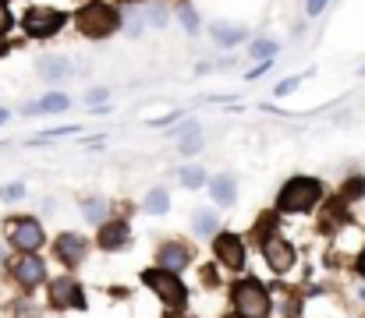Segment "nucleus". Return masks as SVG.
<instances>
[{
  "instance_id": "a878e982",
  "label": "nucleus",
  "mask_w": 365,
  "mask_h": 318,
  "mask_svg": "<svg viewBox=\"0 0 365 318\" xmlns=\"http://www.w3.org/2000/svg\"><path fill=\"white\" fill-rule=\"evenodd\" d=\"M68 134H78V124H68V127H53V131H43V134H36L32 142H50V138H68Z\"/></svg>"
},
{
  "instance_id": "5701e85b",
  "label": "nucleus",
  "mask_w": 365,
  "mask_h": 318,
  "mask_svg": "<svg viewBox=\"0 0 365 318\" xmlns=\"http://www.w3.org/2000/svg\"><path fill=\"white\" fill-rule=\"evenodd\" d=\"M82 216H86L93 226H103V223H107V202H103V198H86V202H82Z\"/></svg>"
},
{
  "instance_id": "f704fd0d",
  "label": "nucleus",
  "mask_w": 365,
  "mask_h": 318,
  "mask_svg": "<svg viewBox=\"0 0 365 318\" xmlns=\"http://www.w3.org/2000/svg\"><path fill=\"white\" fill-rule=\"evenodd\" d=\"M178 117H181L178 110H174V113H167V117H153V120H149V127H163V124H170V120H178Z\"/></svg>"
},
{
  "instance_id": "4be33fe9",
  "label": "nucleus",
  "mask_w": 365,
  "mask_h": 318,
  "mask_svg": "<svg viewBox=\"0 0 365 318\" xmlns=\"http://www.w3.org/2000/svg\"><path fill=\"white\" fill-rule=\"evenodd\" d=\"M195 152H202V127H199V120L181 134V156H195Z\"/></svg>"
},
{
  "instance_id": "dca6fc26",
  "label": "nucleus",
  "mask_w": 365,
  "mask_h": 318,
  "mask_svg": "<svg viewBox=\"0 0 365 318\" xmlns=\"http://www.w3.org/2000/svg\"><path fill=\"white\" fill-rule=\"evenodd\" d=\"M210 36H213L217 46L231 50V46H238V43L248 39V28H245V25H235V21H213V25H210Z\"/></svg>"
},
{
  "instance_id": "4c0bfd02",
  "label": "nucleus",
  "mask_w": 365,
  "mask_h": 318,
  "mask_svg": "<svg viewBox=\"0 0 365 318\" xmlns=\"http://www.w3.org/2000/svg\"><path fill=\"white\" fill-rule=\"evenodd\" d=\"M7 117H11V110H4V106H0V124H7Z\"/></svg>"
},
{
  "instance_id": "f257e3e1",
  "label": "nucleus",
  "mask_w": 365,
  "mask_h": 318,
  "mask_svg": "<svg viewBox=\"0 0 365 318\" xmlns=\"http://www.w3.org/2000/svg\"><path fill=\"white\" fill-rule=\"evenodd\" d=\"M319 198H323V181H316V177H291L284 188H280V195H277V212H287V216H294V212H309L319 206Z\"/></svg>"
},
{
  "instance_id": "2eb2a0df",
  "label": "nucleus",
  "mask_w": 365,
  "mask_h": 318,
  "mask_svg": "<svg viewBox=\"0 0 365 318\" xmlns=\"http://www.w3.org/2000/svg\"><path fill=\"white\" fill-rule=\"evenodd\" d=\"M71 106V96L68 92H46L43 100H32V103L21 106L25 117H39V113H64Z\"/></svg>"
},
{
  "instance_id": "ddd939ff",
  "label": "nucleus",
  "mask_w": 365,
  "mask_h": 318,
  "mask_svg": "<svg viewBox=\"0 0 365 318\" xmlns=\"http://www.w3.org/2000/svg\"><path fill=\"white\" fill-rule=\"evenodd\" d=\"M36 75H39L43 82L57 85V82H68V78L75 75V68H71V60H68L64 53H50V57H39V60H36Z\"/></svg>"
},
{
  "instance_id": "c756f323",
  "label": "nucleus",
  "mask_w": 365,
  "mask_h": 318,
  "mask_svg": "<svg viewBox=\"0 0 365 318\" xmlns=\"http://www.w3.org/2000/svg\"><path fill=\"white\" fill-rule=\"evenodd\" d=\"M124 32L135 39V36H142V28H145V21H142V14H131V18H121Z\"/></svg>"
},
{
  "instance_id": "72a5a7b5",
  "label": "nucleus",
  "mask_w": 365,
  "mask_h": 318,
  "mask_svg": "<svg viewBox=\"0 0 365 318\" xmlns=\"http://www.w3.org/2000/svg\"><path fill=\"white\" fill-rule=\"evenodd\" d=\"M269 68H273V60H262L259 68H252V71H248V82H255V78H262V75H266Z\"/></svg>"
},
{
  "instance_id": "c9c22d12",
  "label": "nucleus",
  "mask_w": 365,
  "mask_h": 318,
  "mask_svg": "<svg viewBox=\"0 0 365 318\" xmlns=\"http://www.w3.org/2000/svg\"><path fill=\"white\" fill-rule=\"evenodd\" d=\"M0 265H7V244L0 240Z\"/></svg>"
},
{
  "instance_id": "423d86ee",
  "label": "nucleus",
  "mask_w": 365,
  "mask_h": 318,
  "mask_svg": "<svg viewBox=\"0 0 365 318\" xmlns=\"http://www.w3.org/2000/svg\"><path fill=\"white\" fill-rule=\"evenodd\" d=\"M142 283L167 304V308H185V301H188V290H185V283L174 276V272H167V269H145L142 272Z\"/></svg>"
},
{
  "instance_id": "393cba45",
  "label": "nucleus",
  "mask_w": 365,
  "mask_h": 318,
  "mask_svg": "<svg viewBox=\"0 0 365 318\" xmlns=\"http://www.w3.org/2000/svg\"><path fill=\"white\" fill-rule=\"evenodd\" d=\"M82 103L89 106V110H100V106H110V89H89V92L82 96Z\"/></svg>"
},
{
  "instance_id": "f03ea898",
  "label": "nucleus",
  "mask_w": 365,
  "mask_h": 318,
  "mask_svg": "<svg viewBox=\"0 0 365 318\" xmlns=\"http://www.w3.org/2000/svg\"><path fill=\"white\" fill-rule=\"evenodd\" d=\"M75 25H78V32L86 39H107V36H114L121 28V11L110 7V4H103V0H93V4L78 7Z\"/></svg>"
},
{
  "instance_id": "39448f33",
  "label": "nucleus",
  "mask_w": 365,
  "mask_h": 318,
  "mask_svg": "<svg viewBox=\"0 0 365 318\" xmlns=\"http://www.w3.org/2000/svg\"><path fill=\"white\" fill-rule=\"evenodd\" d=\"M68 25V14L61 7H29L21 14V28L29 39H50Z\"/></svg>"
},
{
  "instance_id": "6ab92c4d",
  "label": "nucleus",
  "mask_w": 365,
  "mask_h": 318,
  "mask_svg": "<svg viewBox=\"0 0 365 318\" xmlns=\"http://www.w3.org/2000/svg\"><path fill=\"white\" fill-rule=\"evenodd\" d=\"M277 53H280V43L277 39H255V43H248V57L259 60V64L262 60H273Z\"/></svg>"
},
{
  "instance_id": "58836bf2",
  "label": "nucleus",
  "mask_w": 365,
  "mask_h": 318,
  "mask_svg": "<svg viewBox=\"0 0 365 318\" xmlns=\"http://www.w3.org/2000/svg\"><path fill=\"white\" fill-rule=\"evenodd\" d=\"M4 50H7V46H4V43H0V53H4Z\"/></svg>"
},
{
  "instance_id": "a211bd4d",
  "label": "nucleus",
  "mask_w": 365,
  "mask_h": 318,
  "mask_svg": "<svg viewBox=\"0 0 365 318\" xmlns=\"http://www.w3.org/2000/svg\"><path fill=\"white\" fill-rule=\"evenodd\" d=\"M192 233L195 237H217L220 233V216H217V209H195V216H192Z\"/></svg>"
},
{
  "instance_id": "b1692460",
  "label": "nucleus",
  "mask_w": 365,
  "mask_h": 318,
  "mask_svg": "<svg viewBox=\"0 0 365 318\" xmlns=\"http://www.w3.org/2000/svg\"><path fill=\"white\" fill-rule=\"evenodd\" d=\"M178 181H181L185 188H202V184H206V170L195 166V163H192V166H181V170H178Z\"/></svg>"
},
{
  "instance_id": "bb28decb",
  "label": "nucleus",
  "mask_w": 365,
  "mask_h": 318,
  "mask_svg": "<svg viewBox=\"0 0 365 318\" xmlns=\"http://www.w3.org/2000/svg\"><path fill=\"white\" fill-rule=\"evenodd\" d=\"M0 198H4V202H21V198H25V184H21V181L4 184V188H0Z\"/></svg>"
},
{
  "instance_id": "ea45409f",
  "label": "nucleus",
  "mask_w": 365,
  "mask_h": 318,
  "mask_svg": "<svg viewBox=\"0 0 365 318\" xmlns=\"http://www.w3.org/2000/svg\"><path fill=\"white\" fill-rule=\"evenodd\" d=\"M359 294H362V297H365V287H362V290H359Z\"/></svg>"
},
{
  "instance_id": "f8f14e48",
  "label": "nucleus",
  "mask_w": 365,
  "mask_h": 318,
  "mask_svg": "<svg viewBox=\"0 0 365 318\" xmlns=\"http://www.w3.org/2000/svg\"><path fill=\"white\" fill-rule=\"evenodd\" d=\"M86 251H89V240L82 237V233H61L57 240H53V255L68 265V269H78L82 262H86Z\"/></svg>"
},
{
  "instance_id": "7ed1b4c3",
  "label": "nucleus",
  "mask_w": 365,
  "mask_h": 318,
  "mask_svg": "<svg viewBox=\"0 0 365 318\" xmlns=\"http://www.w3.org/2000/svg\"><path fill=\"white\" fill-rule=\"evenodd\" d=\"M231 301H235V312L238 318H269L273 312V297H269V290L259 283V280H238L235 287H231Z\"/></svg>"
},
{
  "instance_id": "cd10ccee",
  "label": "nucleus",
  "mask_w": 365,
  "mask_h": 318,
  "mask_svg": "<svg viewBox=\"0 0 365 318\" xmlns=\"http://www.w3.org/2000/svg\"><path fill=\"white\" fill-rule=\"evenodd\" d=\"M359 195H365V177H348V188H344L341 202H351V198H359Z\"/></svg>"
},
{
  "instance_id": "7c9ffc66",
  "label": "nucleus",
  "mask_w": 365,
  "mask_h": 318,
  "mask_svg": "<svg viewBox=\"0 0 365 318\" xmlns=\"http://www.w3.org/2000/svg\"><path fill=\"white\" fill-rule=\"evenodd\" d=\"M11 25H14V14H11L7 0H0V36H7V32H11Z\"/></svg>"
},
{
  "instance_id": "a19ab883",
  "label": "nucleus",
  "mask_w": 365,
  "mask_h": 318,
  "mask_svg": "<svg viewBox=\"0 0 365 318\" xmlns=\"http://www.w3.org/2000/svg\"><path fill=\"white\" fill-rule=\"evenodd\" d=\"M362 78H365V68H362Z\"/></svg>"
},
{
  "instance_id": "c85d7f7f",
  "label": "nucleus",
  "mask_w": 365,
  "mask_h": 318,
  "mask_svg": "<svg viewBox=\"0 0 365 318\" xmlns=\"http://www.w3.org/2000/svg\"><path fill=\"white\" fill-rule=\"evenodd\" d=\"M302 82H305V75H291V78H284V82L273 89V96H287V92H294Z\"/></svg>"
},
{
  "instance_id": "e433bc0d",
  "label": "nucleus",
  "mask_w": 365,
  "mask_h": 318,
  "mask_svg": "<svg viewBox=\"0 0 365 318\" xmlns=\"http://www.w3.org/2000/svg\"><path fill=\"white\" fill-rule=\"evenodd\" d=\"M355 269H359V272H362V276H365V251H362V255H359V262H355Z\"/></svg>"
},
{
  "instance_id": "20e7f679",
  "label": "nucleus",
  "mask_w": 365,
  "mask_h": 318,
  "mask_svg": "<svg viewBox=\"0 0 365 318\" xmlns=\"http://www.w3.org/2000/svg\"><path fill=\"white\" fill-rule=\"evenodd\" d=\"M4 237L7 244L18 251V255H36L43 244H46V233H43V223L36 216H11L4 223Z\"/></svg>"
},
{
  "instance_id": "9b49d317",
  "label": "nucleus",
  "mask_w": 365,
  "mask_h": 318,
  "mask_svg": "<svg viewBox=\"0 0 365 318\" xmlns=\"http://www.w3.org/2000/svg\"><path fill=\"white\" fill-rule=\"evenodd\" d=\"M50 308L53 312H68V308H86V297H82V287L71 280V276H61V280H50Z\"/></svg>"
},
{
  "instance_id": "1a4fd4ad",
  "label": "nucleus",
  "mask_w": 365,
  "mask_h": 318,
  "mask_svg": "<svg viewBox=\"0 0 365 318\" xmlns=\"http://www.w3.org/2000/svg\"><path fill=\"white\" fill-rule=\"evenodd\" d=\"M213 255H217V262H220L224 269H231V272H242L245 269V240L238 237V233H231V230L217 233V240H213Z\"/></svg>"
},
{
  "instance_id": "2f4dec72",
  "label": "nucleus",
  "mask_w": 365,
  "mask_h": 318,
  "mask_svg": "<svg viewBox=\"0 0 365 318\" xmlns=\"http://www.w3.org/2000/svg\"><path fill=\"white\" fill-rule=\"evenodd\" d=\"M149 25L153 28H163L167 25V11L163 7H149Z\"/></svg>"
},
{
  "instance_id": "0eeeda50",
  "label": "nucleus",
  "mask_w": 365,
  "mask_h": 318,
  "mask_svg": "<svg viewBox=\"0 0 365 318\" xmlns=\"http://www.w3.org/2000/svg\"><path fill=\"white\" fill-rule=\"evenodd\" d=\"M11 269V280L21 287V290H36L39 283H46V262L39 255H18L7 262Z\"/></svg>"
},
{
  "instance_id": "f3484780",
  "label": "nucleus",
  "mask_w": 365,
  "mask_h": 318,
  "mask_svg": "<svg viewBox=\"0 0 365 318\" xmlns=\"http://www.w3.org/2000/svg\"><path fill=\"white\" fill-rule=\"evenodd\" d=\"M210 195H213V202H217L220 209H231V206L238 202V181H235L231 174H220V177L210 181Z\"/></svg>"
},
{
  "instance_id": "473e14b6",
  "label": "nucleus",
  "mask_w": 365,
  "mask_h": 318,
  "mask_svg": "<svg viewBox=\"0 0 365 318\" xmlns=\"http://www.w3.org/2000/svg\"><path fill=\"white\" fill-rule=\"evenodd\" d=\"M327 4H330V0H305V14H309V18H319V14L327 11Z\"/></svg>"
},
{
  "instance_id": "aec40b11",
  "label": "nucleus",
  "mask_w": 365,
  "mask_h": 318,
  "mask_svg": "<svg viewBox=\"0 0 365 318\" xmlns=\"http://www.w3.org/2000/svg\"><path fill=\"white\" fill-rule=\"evenodd\" d=\"M142 209L149 212V216H163V212L170 209V195H167L163 188H153V191L145 195V202H142Z\"/></svg>"
},
{
  "instance_id": "9d476101",
  "label": "nucleus",
  "mask_w": 365,
  "mask_h": 318,
  "mask_svg": "<svg viewBox=\"0 0 365 318\" xmlns=\"http://www.w3.org/2000/svg\"><path fill=\"white\" fill-rule=\"evenodd\" d=\"M192 258H195V251H192V244H185V240H163L160 248H156V265L160 269H167V272H185L188 265H192Z\"/></svg>"
},
{
  "instance_id": "4468645a",
  "label": "nucleus",
  "mask_w": 365,
  "mask_h": 318,
  "mask_svg": "<svg viewBox=\"0 0 365 318\" xmlns=\"http://www.w3.org/2000/svg\"><path fill=\"white\" fill-rule=\"evenodd\" d=\"M128 240H131V226L124 219H107L100 226V248L103 251H124Z\"/></svg>"
},
{
  "instance_id": "6e6552de",
  "label": "nucleus",
  "mask_w": 365,
  "mask_h": 318,
  "mask_svg": "<svg viewBox=\"0 0 365 318\" xmlns=\"http://www.w3.org/2000/svg\"><path fill=\"white\" fill-rule=\"evenodd\" d=\"M262 258H266V265H269L277 276H284V272L294 269V248H291L280 233H266V237H262Z\"/></svg>"
},
{
  "instance_id": "412c9836",
  "label": "nucleus",
  "mask_w": 365,
  "mask_h": 318,
  "mask_svg": "<svg viewBox=\"0 0 365 318\" xmlns=\"http://www.w3.org/2000/svg\"><path fill=\"white\" fill-rule=\"evenodd\" d=\"M178 21H181V28L195 39L199 32H202V21H199V11L192 7V4H185V7H178Z\"/></svg>"
},
{
  "instance_id": "79ce46f5",
  "label": "nucleus",
  "mask_w": 365,
  "mask_h": 318,
  "mask_svg": "<svg viewBox=\"0 0 365 318\" xmlns=\"http://www.w3.org/2000/svg\"><path fill=\"white\" fill-rule=\"evenodd\" d=\"M227 318H238V315H227Z\"/></svg>"
}]
</instances>
